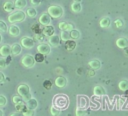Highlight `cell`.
<instances>
[{
    "label": "cell",
    "mask_w": 128,
    "mask_h": 116,
    "mask_svg": "<svg viewBox=\"0 0 128 116\" xmlns=\"http://www.w3.org/2000/svg\"><path fill=\"white\" fill-rule=\"evenodd\" d=\"M60 37H59V35H57V34H53L52 36H50V37H48V44L50 45V46H53V47H58L59 45H60Z\"/></svg>",
    "instance_id": "obj_9"
},
{
    "label": "cell",
    "mask_w": 128,
    "mask_h": 116,
    "mask_svg": "<svg viewBox=\"0 0 128 116\" xmlns=\"http://www.w3.org/2000/svg\"><path fill=\"white\" fill-rule=\"evenodd\" d=\"M15 108H16V111L22 113V112L27 108V106H26V104H25L24 101H23V102H20V103H18V104H15Z\"/></svg>",
    "instance_id": "obj_27"
},
{
    "label": "cell",
    "mask_w": 128,
    "mask_h": 116,
    "mask_svg": "<svg viewBox=\"0 0 128 116\" xmlns=\"http://www.w3.org/2000/svg\"><path fill=\"white\" fill-rule=\"evenodd\" d=\"M69 35H70V38L72 39V40H77V39H79L80 38V31L79 30H77V29H73V30H71L70 32H69Z\"/></svg>",
    "instance_id": "obj_25"
},
{
    "label": "cell",
    "mask_w": 128,
    "mask_h": 116,
    "mask_svg": "<svg viewBox=\"0 0 128 116\" xmlns=\"http://www.w3.org/2000/svg\"><path fill=\"white\" fill-rule=\"evenodd\" d=\"M88 75H89V76H94V75H95V70L91 69L90 71H88Z\"/></svg>",
    "instance_id": "obj_46"
},
{
    "label": "cell",
    "mask_w": 128,
    "mask_h": 116,
    "mask_svg": "<svg viewBox=\"0 0 128 116\" xmlns=\"http://www.w3.org/2000/svg\"><path fill=\"white\" fill-rule=\"evenodd\" d=\"M0 116H4V112L2 109H0Z\"/></svg>",
    "instance_id": "obj_48"
},
{
    "label": "cell",
    "mask_w": 128,
    "mask_h": 116,
    "mask_svg": "<svg viewBox=\"0 0 128 116\" xmlns=\"http://www.w3.org/2000/svg\"><path fill=\"white\" fill-rule=\"evenodd\" d=\"M88 65H89V67H90L91 69H93V70H98V69L101 67V62H100L99 60H97V59H93V60H91V61L88 62Z\"/></svg>",
    "instance_id": "obj_21"
},
{
    "label": "cell",
    "mask_w": 128,
    "mask_h": 116,
    "mask_svg": "<svg viewBox=\"0 0 128 116\" xmlns=\"http://www.w3.org/2000/svg\"><path fill=\"white\" fill-rule=\"evenodd\" d=\"M5 80H6V77H5L4 73L0 71V83H4V82H5Z\"/></svg>",
    "instance_id": "obj_43"
},
{
    "label": "cell",
    "mask_w": 128,
    "mask_h": 116,
    "mask_svg": "<svg viewBox=\"0 0 128 116\" xmlns=\"http://www.w3.org/2000/svg\"><path fill=\"white\" fill-rule=\"evenodd\" d=\"M20 45L26 49H32L34 47V40L31 37L28 36H24L21 38L20 40Z\"/></svg>",
    "instance_id": "obj_6"
},
{
    "label": "cell",
    "mask_w": 128,
    "mask_h": 116,
    "mask_svg": "<svg viewBox=\"0 0 128 116\" xmlns=\"http://www.w3.org/2000/svg\"><path fill=\"white\" fill-rule=\"evenodd\" d=\"M0 31L1 32H8V25L3 20H0Z\"/></svg>",
    "instance_id": "obj_30"
},
{
    "label": "cell",
    "mask_w": 128,
    "mask_h": 116,
    "mask_svg": "<svg viewBox=\"0 0 128 116\" xmlns=\"http://www.w3.org/2000/svg\"><path fill=\"white\" fill-rule=\"evenodd\" d=\"M37 51L43 55H48L51 52V46L48 43H39L37 45Z\"/></svg>",
    "instance_id": "obj_7"
},
{
    "label": "cell",
    "mask_w": 128,
    "mask_h": 116,
    "mask_svg": "<svg viewBox=\"0 0 128 116\" xmlns=\"http://www.w3.org/2000/svg\"><path fill=\"white\" fill-rule=\"evenodd\" d=\"M79 105H80V108L86 106V100L84 97H79Z\"/></svg>",
    "instance_id": "obj_41"
},
{
    "label": "cell",
    "mask_w": 128,
    "mask_h": 116,
    "mask_svg": "<svg viewBox=\"0 0 128 116\" xmlns=\"http://www.w3.org/2000/svg\"><path fill=\"white\" fill-rule=\"evenodd\" d=\"M10 49H11V54L13 56H17L19 55L21 52H22V46L19 44V43H14L10 46Z\"/></svg>",
    "instance_id": "obj_11"
},
{
    "label": "cell",
    "mask_w": 128,
    "mask_h": 116,
    "mask_svg": "<svg viewBox=\"0 0 128 116\" xmlns=\"http://www.w3.org/2000/svg\"><path fill=\"white\" fill-rule=\"evenodd\" d=\"M8 33L12 37H17L20 35V28L16 24H11L8 27Z\"/></svg>",
    "instance_id": "obj_10"
},
{
    "label": "cell",
    "mask_w": 128,
    "mask_h": 116,
    "mask_svg": "<svg viewBox=\"0 0 128 116\" xmlns=\"http://www.w3.org/2000/svg\"><path fill=\"white\" fill-rule=\"evenodd\" d=\"M116 46L120 49H125L128 47V39L125 37H120L116 40Z\"/></svg>",
    "instance_id": "obj_14"
},
{
    "label": "cell",
    "mask_w": 128,
    "mask_h": 116,
    "mask_svg": "<svg viewBox=\"0 0 128 116\" xmlns=\"http://www.w3.org/2000/svg\"><path fill=\"white\" fill-rule=\"evenodd\" d=\"M45 39V36L42 34V33H37V34H34V37H33V40L36 41V42H43Z\"/></svg>",
    "instance_id": "obj_29"
},
{
    "label": "cell",
    "mask_w": 128,
    "mask_h": 116,
    "mask_svg": "<svg viewBox=\"0 0 128 116\" xmlns=\"http://www.w3.org/2000/svg\"><path fill=\"white\" fill-rule=\"evenodd\" d=\"M44 56H45V55H43V54H41V53H37V54L34 56L35 62H43L44 59H45Z\"/></svg>",
    "instance_id": "obj_34"
},
{
    "label": "cell",
    "mask_w": 128,
    "mask_h": 116,
    "mask_svg": "<svg viewBox=\"0 0 128 116\" xmlns=\"http://www.w3.org/2000/svg\"><path fill=\"white\" fill-rule=\"evenodd\" d=\"M13 3H14L15 9H18V10L24 9L26 7V5H27V1L26 0H14Z\"/></svg>",
    "instance_id": "obj_19"
},
{
    "label": "cell",
    "mask_w": 128,
    "mask_h": 116,
    "mask_svg": "<svg viewBox=\"0 0 128 116\" xmlns=\"http://www.w3.org/2000/svg\"><path fill=\"white\" fill-rule=\"evenodd\" d=\"M7 104V98L4 95L0 94V107H4Z\"/></svg>",
    "instance_id": "obj_37"
},
{
    "label": "cell",
    "mask_w": 128,
    "mask_h": 116,
    "mask_svg": "<svg viewBox=\"0 0 128 116\" xmlns=\"http://www.w3.org/2000/svg\"><path fill=\"white\" fill-rule=\"evenodd\" d=\"M59 37H60V40H62V41H64V42L71 39V38H70V35H69V32H66V31H61Z\"/></svg>",
    "instance_id": "obj_28"
},
{
    "label": "cell",
    "mask_w": 128,
    "mask_h": 116,
    "mask_svg": "<svg viewBox=\"0 0 128 116\" xmlns=\"http://www.w3.org/2000/svg\"><path fill=\"white\" fill-rule=\"evenodd\" d=\"M17 92H18V95H20L23 98V100H25V101L29 100L32 97L30 87L27 84H20L17 87Z\"/></svg>",
    "instance_id": "obj_3"
},
{
    "label": "cell",
    "mask_w": 128,
    "mask_h": 116,
    "mask_svg": "<svg viewBox=\"0 0 128 116\" xmlns=\"http://www.w3.org/2000/svg\"><path fill=\"white\" fill-rule=\"evenodd\" d=\"M25 104H26L28 109H32V110H35L38 107V101L33 97H31L29 100H27Z\"/></svg>",
    "instance_id": "obj_17"
},
{
    "label": "cell",
    "mask_w": 128,
    "mask_h": 116,
    "mask_svg": "<svg viewBox=\"0 0 128 116\" xmlns=\"http://www.w3.org/2000/svg\"><path fill=\"white\" fill-rule=\"evenodd\" d=\"M93 93H94V95H96V96H104V95L106 94V90L104 89L103 86H101V85H96V86L94 87V89H93Z\"/></svg>",
    "instance_id": "obj_18"
},
{
    "label": "cell",
    "mask_w": 128,
    "mask_h": 116,
    "mask_svg": "<svg viewBox=\"0 0 128 116\" xmlns=\"http://www.w3.org/2000/svg\"><path fill=\"white\" fill-rule=\"evenodd\" d=\"M82 0H73V2H77V3H81Z\"/></svg>",
    "instance_id": "obj_49"
},
{
    "label": "cell",
    "mask_w": 128,
    "mask_h": 116,
    "mask_svg": "<svg viewBox=\"0 0 128 116\" xmlns=\"http://www.w3.org/2000/svg\"><path fill=\"white\" fill-rule=\"evenodd\" d=\"M54 105L56 108L58 109H63L66 108L68 105V98L65 95H57L54 97V101H53Z\"/></svg>",
    "instance_id": "obj_4"
},
{
    "label": "cell",
    "mask_w": 128,
    "mask_h": 116,
    "mask_svg": "<svg viewBox=\"0 0 128 116\" xmlns=\"http://www.w3.org/2000/svg\"><path fill=\"white\" fill-rule=\"evenodd\" d=\"M114 25L117 27V28H122L124 26V22L121 18H117L115 21H114Z\"/></svg>",
    "instance_id": "obj_33"
},
{
    "label": "cell",
    "mask_w": 128,
    "mask_h": 116,
    "mask_svg": "<svg viewBox=\"0 0 128 116\" xmlns=\"http://www.w3.org/2000/svg\"><path fill=\"white\" fill-rule=\"evenodd\" d=\"M3 9H4L6 12H13V10L15 9L13 1L8 0V1L4 2V4H3Z\"/></svg>",
    "instance_id": "obj_20"
},
{
    "label": "cell",
    "mask_w": 128,
    "mask_h": 116,
    "mask_svg": "<svg viewBox=\"0 0 128 116\" xmlns=\"http://www.w3.org/2000/svg\"><path fill=\"white\" fill-rule=\"evenodd\" d=\"M23 101H24V100H23V98H22L20 95H15V96L12 97V102H13L14 104H18V103L23 102Z\"/></svg>",
    "instance_id": "obj_32"
},
{
    "label": "cell",
    "mask_w": 128,
    "mask_h": 116,
    "mask_svg": "<svg viewBox=\"0 0 128 116\" xmlns=\"http://www.w3.org/2000/svg\"><path fill=\"white\" fill-rule=\"evenodd\" d=\"M125 49H126V50H125V53H126V55H128V47H126Z\"/></svg>",
    "instance_id": "obj_50"
},
{
    "label": "cell",
    "mask_w": 128,
    "mask_h": 116,
    "mask_svg": "<svg viewBox=\"0 0 128 116\" xmlns=\"http://www.w3.org/2000/svg\"><path fill=\"white\" fill-rule=\"evenodd\" d=\"M9 116H22V114H21L20 112H18V111H15V112L11 113Z\"/></svg>",
    "instance_id": "obj_45"
},
{
    "label": "cell",
    "mask_w": 128,
    "mask_h": 116,
    "mask_svg": "<svg viewBox=\"0 0 128 116\" xmlns=\"http://www.w3.org/2000/svg\"><path fill=\"white\" fill-rule=\"evenodd\" d=\"M11 54V49L8 44H4L0 47V55L2 57H8Z\"/></svg>",
    "instance_id": "obj_15"
},
{
    "label": "cell",
    "mask_w": 128,
    "mask_h": 116,
    "mask_svg": "<svg viewBox=\"0 0 128 116\" xmlns=\"http://www.w3.org/2000/svg\"><path fill=\"white\" fill-rule=\"evenodd\" d=\"M21 114H22L23 116H34V110L26 108V109H25Z\"/></svg>",
    "instance_id": "obj_35"
},
{
    "label": "cell",
    "mask_w": 128,
    "mask_h": 116,
    "mask_svg": "<svg viewBox=\"0 0 128 116\" xmlns=\"http://www.w3.org/2000/svg\"><path fill=\"white\" fill-rule=\"evenodd\" d=\"M55 85L58 88H64V87H66V85H67V79H66V77H64V76H58L55 79Z\"/></svg>",
    "instance_id": "obj_12"
},
{
    "label": "cell",
    "mask_w": 128,
    "mask_h": 116,
    "mask_svg": "<svg viewBox=\"0 0 128 116\" xmlns=\"http://www.w3.org/2000/svg\"><path fill=\"white\" fill-rule=\"evenodd\" d=\"M5 59H6V63H7V65L11 62V57L10 56H8V57H5Z\"/></svg>",
    "instance_id": "obj_47"
},
{
    "label": "cell",
    "mask_w": 128,
    "mask_h": 116,
    "mask_svg": "<svg viewBox=\"0 0 128 116\" xmlns=\"http://www.w3.org/2000/svg\"><path fill=\"white\" fill-rule=\"evenodd\" d=\"M42 34L45 36V37H50L52 36L53 34H55V29L53 26L51 25H48V26H45L43 29H42Z\"/></svg>",
    "instance_id": "obj_13"
},
{
    "label": "cell",
    "mask_w": 128,
    "mask_h": 116,
    "mask_svg": "<svg viewBox=\"0 0 128 116\" xmlns=\"http://www.w3.org/2000/svg\"><path fill=\"white\" fill-rule=\"evenodd\" d=\"M47 13L51 18H61L64 14V10L60 5H51L47 9Z\"/></svg>",
    "instance_id": "obj_2"
},
{
    "label": "cell",
    "mask_w": 128,
    "mask_h": 116,
    "mask_svg": "<svg viewBox=\"0 0 128 116\" xmlns=\"http://www.w3.org/2000/svg\"><path fill=\"white\" fill-rule=\"evenodd\" d=\"M65 48L68 51H73L76 48V42L74 40H72V39L65 41Z\"/></svg>",
    "instance_id": "obj_22"
},
{
    "label": "cell",
    "mask_w": 128,
    "mask_h": 116,
    "mask_svg": "<svg viewBox=\"0 0 128 116\" xmlns=\"http://www.w3.org/2000/svg\"><path fill=\"white\" fill-rule=\"evenodd\" d=\"M118 87L121 91H127L128 90V80H121L118 84Z\"/></svg>",
    "instance_id": "obj_26"
},
{
    "label": "cell",
    "mask_w": 128,
    "mask_h": 116,
    "mask_svg": "<svg viewBox=\"0 0 128 116\" xmlns=\"http://www.w3.org/2000/svg\"><path fill=\"white\" fill-rule=\"evenodd\" d=\"M86 115V112L82 109V108H77L76 109V116H85Z\"/></svg>",
    "instance_id": "obj_40"
},
{
    "label": "cell",
    "mask_w": 128,
    "mask_h": 116,
    "mask_svg": "<svg viewBox=\"0 0 128 116\" xmlns=\"http://www.w3.org/2000/svg\"><path fill=\"white\" fill-rule=\"evenodd\" d=\"M123 104H124V99H123V97H120L118 99V106L121 107V106H123Z\"/></svg>",
    "instance_id": "obj_44"
},
{
    "label": "cell",
    "mask_w": 128,
    "mask_h": 116,
    "mask_svg": "<svg viewBox=\"0 0 128 116\" xmlns=\"http://www.w3.org/2000/svg\"><path fill=\"white\" fill-rule=\"evenodd\" d=\"M30 3L32 4V6H38L41 4V0H30Z\"/></svg>",
    "instance_id": "obj_42"
},
{
    "label": "cell",
    "mask_w": 128,
    "mask_h": 116,
    "mask_svg": "<svg viewBox=\"0 0 128 116\" xmlns=\"http://www.w3.org/2000/svg\"><path fill=\"white\" fill-rule=\"evenodd\" d=\"M39 23L43 26H48L51 24V17L48 15V13H42L39 17Z\"/></svg>",
    "instance_id": "obj_8"
},
{
    "label": "cell",
    "mask_w": 128,
    "mask_h": 116,
    "mask_svg": "<svg viewBox=\"0 0 128 116\" xmlns=\"http://www.w3.org/2000/svg\"><path fill=\"white\" fill-rule=\"evenodd\" d=\"M71 10H72V12H74V13H79V12H81V10H82V5H81V3L73 2V3L71 4Z\"/></svg>",
    "instance_id": "obj_23"
},
{
    "label": "cell",
    "mask_w": 128,
    "mask_h": 116,
    "mask_svg": "<svg viewBox=\"0 0 128 116\" xmlns=\"http://www.w3.org/2000/svg\"><path fill=\"white\" fill-rule=\"evenodd\" d=\"M50 113L52 116H59L60 115V109L56 108L55 106H51L50 108Z\"/></svg>",
    "instance_id": "obj_31"
},
{
    "label": "cell",
    "mask_w": 128,
    "mask_h": 116,
    "mask_svg": "<svg viewBox=\"0 0 128 116\" xmlns=\"http://www.w3.org/2000/svg\"><path fill=\"white\" fill-rule=\"evenodd\" d=\"M26 15L29 18H35L37 16V10L34 7H28V9L26 10Z\"/></svg>",
    "instance_id": "obj_24"
},
{
    "label": "cell",
    "mask_w": 128,
    "mask_h": 116,
    "mask_svg": "<svg viewBox=\"0 0 128 116\" xmlns=\"http://www.w3.org/2000/svg\"><path fill=\"white\" fill-rule=\"evenodd\" d=\"M6 67H7L6 59H5V57H1L0 58V69H4Z\"/></svg>",
    "instance_id": "obj_38"
},
{
    "label": "cell",
    "mask_w": 128,
    "mask_h": 116,
    "mask_svg": "<svg viewBox=\"0 0 128 116\" xmlns=\"http://www.w3.org/2000/svg\"><path fill=\"white\" fill-rule=\"evenodd\" d=\"M21 64L26 68H32L35 65V59L34 56L31 54H25L21 58Z\"/></svg>",
    "instance_id": "obj_5"
},
{
    "label": "cell",
    "mask_w": 128,
    "mask_h": 116,
    "mask_svg": "<svg viewBox=\"0 0 128 116\" xmlns=\"http://www.w3.org/2000/svg\"><path fill=\"white\" fill-rule=\"evenodd\" d=\"M32 30H33L34 34H37V33H42V32H41V30H40V27H39V25H38V24H33V26H32Z\"/></svg>",
    "instance_id": "obj_39"
},
{
    "label": "cell",
    "mask_w": 128,
    "mask_h": 116,
    "mask_svg": "<svg viewBox=\"0 0 128 116\" xmlns=\"http://www.w3.org/2000/svg\"><path fill=\"white\" fill-rule=\"evenodd\" d=\"M1 41H2V36H1V34H0V43H1Z\"/></svg>",
    "instance_id": "obj_51"
},
{
    "label": "cell",
    "mask_w": 128,
    "mask_h": 116,
    "mask_svg": "<svg viewBox=\"0 0 128 116\" xmlns=\"http://www.w3.org/2000/svg\"><path fill=\"white\" fill-rule=\"evenodd\" d=\"M43 87H44L45 89H47V90H50V89L52 88V82H51L50 80H45V81L43 82Z\"/></svg>",
    "instance_id": "obj_36"
},
{
    "label": "cell",
    "mask_w": 128,
    "mask_h": 116,
    "mask_svg": "<svg viewBox=\"0 0 128 116\" xmlns=\"http://www.w3.org/2000/svg\"><path fill=\"white\" fill-rule=\"evenodd\" d=\"M25 19H26V13L22 10L13 11L8 16V21L11 24H16V23H19V22H23Z\"/></svg>",
    "instance_id": "obj_1"
},
{
    "label": "cell",
    "mask_w": 128,
    "mask_h": 116,
    "mask_svg": "<svg viewBox=\"0 0 128 116\" xmlns=\"http://www.w3.org/2000/svg\"><path fill=\"white\" fill-rule=\"evenodd\" d=\"M99 25L102 28H109L110 25H111V19H110V17H108V16L102 17L101 20L99 21Z\"/></svg>",
    "instance_id": "obj_16"
}]
</instances>
